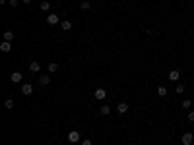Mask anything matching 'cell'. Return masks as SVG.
Returning a JSON list of instances; mask_svg holds the SVG:
<instances>
[{
    "instance_id": "52a82bcc",
    "label": "cell",
    "mask_w": 194,
    "mask_h": 145,
    "mask_svg": "<svg viewBox=\"0 0 194 145\" xmlns=\"http://www.w3.org/2000/svg\"><path fill=\"white\" fill-rule=\"evenodd\" d=\"M47 23H49V25H56V23H58V16H56V14H49Z\"/></svg>"
},
{
    "instance_id": "4fadbf2b",
    "label": "cell",
    "mask_w": 194,
    "mask_h": 145,
    "mask_svg": "<svg viewBox=\"0 0 194 145\" xmlns=\"http://www.w3.org/2000/svg\"><path fill=\"white\" fill-rule=\"evenodd\" d=\"M157 95H159V97H165V95H167V87H165V85H159V87H157Z\"/></svg>"
},
{
    "instance_id": "ac0fdd59",
    "label": "cell",
    "mask_w": 194,
    "mask_h": 145,
    "mask_svg": "<svg viewBox=\"0 0 194 145\" xmlns=\"http://www.w3.org/2000/svg\"><path fill=\"white\" fill-rule=\"evenodd\" d=\"M109 112H111V107H107V104H103V107H101V114H105V116H107Z\"/></svg>"
},
{
    "instance_id": "30bf717a",
    "label": "cell",
    "mask_w": 194,
    "mask_h": 145,
    "mask_svg": "<svg viewBox=\"0 0 194 145\" xmlns=\"http://www.w3.org/2000/svg\"><path fill=\"white\" fill-rule=\"evenodd\" d=\"M60 29H62V31H70V29H72V23H70L68 19H64V21H60Z\"/></svg>"
},
{
    "instance_id": "5bb4252c",
    "label": "cell",
    "mask_w": 194,
    "mask_h": 145,
    "mask_svg": "<svg viewBox=\"0 0 194 145\" xmlns=\"http://www.w3.org/2000/svg\"><path fill=\"white\" fill-rule=\"evenodd\" d=\"M4 108L12 110V108H14V101H12V99H6V101H4Z\"/></svg>"
},
{
    "instance_id": "7c38bea8",
    "label": "cell",
    "mask_w": 194,
    "mask_h": 145,
    "mask_svg": "<svg viewBox=\"0 0 194 145\" xmlns=\"http://www.w3.org/2000/svg\"><path fill=\"white\" fill-rule=\"evenodd\" d=\"M39 83H41L43 87H45V85H49V83H51V77H49V75H41V77H39Z\"/></svg>"
},
{
    "instance_id": "6da1fadb",
    "label": "cell",
    "mask_w": 194,
    "mask_h": 145,
    "mask_svg": "<svg viewBox=\"0 0 194 145\" xmlns=\"http://www.w3.org/2000/svg\"><path fill=\"white\" fill-rule=\"evenodd\" d=\"M80 139H82V137H80V134H78V131H70V134H68V141H70V143H78V141Z\"/></svg>"
},
{
    "instance_id": "8fae6325",
    "label": "cell",
    "mask_w": 194,
    "mask_h": 145,
    "mask_svg": "<svg viewBox=\"0 0 194 145\" xmlns=\"http://www.w3.org/2000/svg\"><path fill=\"white\" fill-rule=\"evenodd\" d=\"M179 75H180V72H179V70H171V72H169V80L177 81V80H179Z\"/></svg>"
},
{
    "instance_id": "9c48e42d",
    "label": "cell",
    "mask_w": 194,
    "mask_h": 145,
    "mask_svg": "<svg viewBox=\"0 0 194 145\" xmlns=\"http://www.w3.org/2000/svg\"><path fill=\"white\" fill-rule=\"evenodd\" d=\"M22 93H23V95H31V93H33V85L23 83V85H22Z\"/></svg>"
},
{
    "instance_id": "cb8c5ba5",
    "label": "cell",
    "mask_w": 194,
    "mask_h": 145,
    "mask_svg": "<svg viewBox=\"0 0 194 145\" xmlns=\"http://www.w3.org/2000/svg\"><path fill=\"white\" fill-rule=\"evenodd\" d=\"M188 120H190V122H194V110H192V112H188Z\"/></svg>"
},
{
    "instance_id": "8992f818",
    "label": "cell",
    "mask_w": 194,
    "mask_h": 145,
    "mask_svg": "<svg viewBox=\"0 0 194 145\" xmlns=\"http://www.w3.org/2000/svg\"><path fill=\"white\" fill-rule=\"evenodd\" d=\"M0 50H2V52H10V50H12V43H10V41L0 43Z\"/></svg>"
},
{
    "instance_id": "e0dca14e",
    "label": "cell",
    "mask_w": 194,
    "mask_h": 145,
    "mask_svg": "<svg viewBox=\"0 0 194 145\" xmlns=\"http://www.w3.org/2000/svg\"><path fill=\"white\" fill-rule=\"evenodd\" d=\"M56 70H58V64H55V62H51V64H49V72H51V74H55Z\"/></svg>"
},
{
    "instance_id": "5b68a950",
    "label": "cell",
    "mask_w": 194,
    "mask_h": 145,
    "mask_svg": "<svg viewBox=\"0 0 194 145\" xmlns=\"http://www.w3.org/2000/svg\"><path fill=\"white\" fill-rule=\"evenodd\" d=\"M29 72L39 74V72H41V64H39V62H31V64H29Z\"/></svg>"
},
{
    "instance_id": "603a6c76",
    "label": "cell",
    "mask_w": 194,
    "mask_h": 145,
    "mask_svg": "<svg viewBox=\"0 0 194 145\" xmlns=\"http://www.w3.org/2000/svg\"><path fill=\"white\" fill-rule=\"evenodd\" d=\"M82 145H93L91 139H82Z\"/></svg>"
},
{
    "instance_id": "d4e9b609",
    "label": "cell",
    "mask_w": 194,
    "mask_h": 145,
    "mask_svg": "<svg viewBox=\"0 0 194 145\" xmlns=\"http://www.w3.org/2000/svg\"><path fill=\"white\" fill-rule=\"evenodd\" d=\"M22 2H23V4H29V2H31V0H22Z\"/></svg>"
},
{
    "instance_id": "44dd1931",
    "label": "cell",
    "mask_w": 194,
    "mask_h": 145,
    "mask_svg": "<svg viewBox=\"0 0 194 145\" xmlns=\"http://www.w3.org/2000/svg\"><path fill=\"white\" fill-rule=\"evenodd\" d=\"M8 4H10V6H12V8H16V6H18V4H19V0H8Z\"/></svg>"
},
{
    "instance_id": "3957f363",
    "label": "cell",
    "mask_w": 194,
    "mask_h": 145,
    "mask_svg": "<svg viewBox=\"0 0 194 145\" xmlns=\"http://www.w3.org/2000/svg\"><path fill=\"white\" fill-rule=\"evenodd\" d=\"M105 97H107L105 89H95V99L97 101H105Z\"/></svg>"
},
{
    "instance_id": "ba28073f",
    "label": "cell",
    "mask_w": 194,
    "mask_h": 145,
    "mask_svg": "<svg viewBox=\"0 0 194 145\" xmlns=\"http://www.w3.org/2000/svg\"><path fill=\"white\" fill-rule=\"evenodd\" d=\"M22 80H23V74H22V72H14V74H12V83H19Z\"/></svg>"
},
{
    "instance_id": "9a60e30c",
    "label": "cell",
    "mask_w": 194,
    "mask_h": 145,
    "mask_svg": "<svg viewBox=\"0 0 194 145\" xmlns=\"http://www.w3.org/2000/svg\"><path fill=\"white\" fill-rule=\"evenodd\" d=\"M12 39H14V33H12V31H4V41L12 43Z\"/></svg>"
},
{
    "instance_id": "ffe728a7",
    "label": "cell",
    "mask_w": 194,
    "mask_h": 145,
    "mask_svg": "<svg viewBox=\"0 0 194 145\" xmlns=\"http://www.w3.org/2000/svg\"><path fill=\"white\" fill-rule=\"evenodd\" d=\"M190 104H192V103H190L188 99H185V101H183V108H185V110H188V108H190Z\"/></svg>"
},
{
    "instance_id": "7a4b0ae2",
    "label": "cell",
    "mask_w": 194,
    "mask_h": 145,
    "mask_svg": "<svg viewBox=\"0 0 194 145\" xmlns=\"http://www.w3.org/2000/svg\"><path fill=\"white\" fill-rule=\"evenodd\" d=\"M194 136L192 134H183V145H192Z\"/></svg>"
},
{
    "instance_id": "7402d4cb",
    "label": "cell",
    "mask_w": 194,
    "mask_h": 145,
    "mask_svg": "<svg viewBox=\"0 0 194 145\" xmlns=\"http://www.w3.org/2000/svg\"><path fill=\"white\" fill-rule=\"evenodd\" d=\"M175 91H177V93H183V91H185V85H177V87H175Z\"/></svg>"
},
{
    "instance_id": "2e32d148",
    "label": "cell",
    "mask_w": 194,
    "mask_h": 145,
    "mask_svg": "<svg viewBox=\"0 0 194 145\" xmlns=\"http://www.w3.org/2000/svg\"><path fill=\"white\" fill-rule=\"evenodd\" d=\"M41 10L43 12H49L51 10V2H41Z\"/></svg>"
},
{
    "instance_id": "277c9868",
    "label": "cell",
    "mask_w": 194,
    "mask_h": 145,
    "mask_svg": "<svg viewBox=\"0 0 194 145\" xmlns=\"http://www.w3.org/2000/svg\"><path fill=\"white\" fill-rule=\"evenodd\" d=\"M128 104H126V103H120V104H116V112H119V114H126V112H128Z\"/></svg>"
},
{
    "instance_id": "d6986e66",
    "label": "cell",
    "mask_w": 194,
    "mask_h": 145,
    "mask_svg": "<svg viewBox=\"0 0 194 145\" xmlns=\"http://www.w3.org/2000/svg\"><path fill=\"white\" fill-rule=\"evenodd\" d=\"M89 8H91L89 0H83V2H82V10H89Z\"/></svg>"
}]
</instances>
